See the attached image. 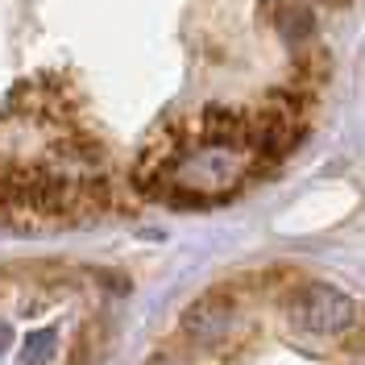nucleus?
Listing matches in <instances>:
<instances>
[{"mask_svg": "<svg viewBox=\"0 0 365 365\" xmlns=\"http://www.w3.org/2000/svg\"><path fill=\"white\" fill-rule=\"evenodd\" d=\"M54 353H58V332L54 328H42V332H34L29 341L21 344V365H50L54 361Z\"/></svg>", "mask_w": 365, "mask_h": 365, "instance_id": "20e7f679", "label": "nucleus"}, {"mask_svg": "<svg viewBox=\"0 0 365 365\" xmlns=\"http://www.w3.org/2000/svg\"><path fill=\"white\" fill-rule=\"evenodd\" d=\"M237 328H241V312H237V303L228 295H204L195 299L187 312H182V336L191 344H200V349H220L237 336Z\"/></svg>", "mask_w": 365, "mask_h": 365, "instance_id": "7ed1b4c3", "label": "nucleus"}, {"mask_svg": "<svg viewBox=\"0 0 365 365\" xmlns=\"http://www.w3.org/2000/svg\"><path fill=\"white\" fill-rule=\"evenodd\" d=\"M150 365H187V361H175V357H158V361H150Z\"/></svg>", "mask_w": 365, "mask_h": 365, "instance_id": "39448f33", "label": "nucleus"}, {"mask_svg": "<svg viewBox=\"0 0 365 365\" xmlns=\"http://www.w3.org/2000/svg\"><path fill=\"white\" fill-rule=\"evenodd\" d=\"M262 154L253 113H204L179 125L170 145H158L150 166H141V187L150 182L158 195L179 204H207L232 195L250 162Z\"/></svg>", "mask_w": 365, "mask_h": 365, "instance_id": "f257e3e1", "label": "nucleus"}, {"mask_svg": "<svg viewBox=\"0 0 365 365\" xmlns=\"http://www.w3.org/2000/svg\"><path fill=\"white\" fill-rule=\"evenodd\" d=\"M287 319L303 336H344L357 324V303L328 282H303L287 299Z\"/></svg>", "mask_w": 365, "mask_h": 365, "instance_id": "f03ea898", "label": "nucleus"}]
</instances>
